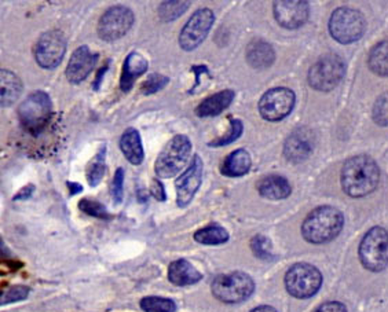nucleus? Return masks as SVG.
Masks as SVG:
<instances>
[{
    "label": "nucleus",
    "mask_w": 388,
    "mask_h": 312,
    "mask_svg": "<svg viewBox=\"0 0 388 312\" xmlns=\"http://www.w3.org/2000/svg\"><path fill=\"white\" fill-rule=\"evenodd\" d=\"M255 291L254 279L245 272H230L217 275L212 282V293L223 303L236 304L245 301Z\"/></svg>",
    "instance_id": "nucleus-5"
},
{
    "label": "nucleus",
    "mask_w": 388,
    "mask_h": 312,
    "mask_svg": "<svg viewBox=\"0 0 388 312\" xmlns=\"http://www.w3.org/2000/svg\"><path fill=\"white\" fill-rule=\"evenodd\" d=\"M109 65H110V61H107V63L98 70V75H97V79H95V82H94V90L97 91V90H99V87H101V83H102V79H104V76L107 75V72H108L109 69Z\"/></svg>",
    "instance_id": "nucleus-42"
},
{
    "label": "nucleus",
    "mask_w": 388,
    "mask_h": 312,
    "mask_svg": "<svg viewBox=\"0 0 388 312\" xmlns=\"http://www.w3.org/2000/svg\"><path fill=\"white\" fill-rule=\"evenodd\" d=\"M149 68V63L148 60L134 51L127 55V58L124 60V63H123V69H122V76H120V90L123 92H129L131 91V88L134 87L135 82L146 73Z\"/></svg>",
    "instance_id": "nucleus-18"
},
{
    "label": "nucleus",
    "mask_w": 388,
    "mask_h": 312,
    "mask_svg": "<svg viewBox=\"0 0 388 312\" xmlns=\"http://www.w3.org/2000/svg\"><path fill=\"white\" fill-rule=\"evenodd\" d=\"M141 308L145 312H175L176 304L170 298L153 296V297L142 298Z\"/></svg>",
    "instance_id": "nucleus-30"
},
{
    "label": "nucleus",
    "mask_w": 388,
    "mask_h": 312,
    "mask_svg": "<svg viewBox=\"0 0 388 312\" xmlns=\"http://www.w3.org/2000/svg\"><path fill=\"white\" fill-rule=\"evenodd\" d=\"M380 171L367 156L350 158L342 171V186L350 197H365L379 185Z\"/></svg>",
    "instance_id": "nucleus-1"
},
{
    "label": "nucleus",
    "mask_w": 388,
    "mask_h": 312,
    "mask_svg": "<svg viewBox=\"0 0 388 312\" xmlns=\"http://www.w3.org/2000/svg\"><path fill=\"white\" fill-rule=\"evenodd\" d=\"M98 54L91 53V50L87 45L79 47L70 57L69 63L66 66V79L72 84H79L85 82L87 76L92 72L95 68V63L98 61Z\"/></svg>",
    "instance_id": "nucleus-16"
},
{
    "label": "nucleus",
    "mask_w": 388,
    "mask_h": 312,
    "mask_svg": "<svg viewBox=\"0 0 388 312\" xmlns=\"http://www.w3.org/2000/svg\"><path fill=\"white\" fill-rule=\"evenodd\" d=\"M151 194L153 198H156L157 201L163 203L167 200V195H166V188L164 185L161 183L160 179H153L151 186Z\"/></svg>",
    "instance_id": "nucleus-38"
},
{
    "label": "nucleus",
    "mask_w": 388,
    "mask_h": 312,
    "mask_svg": "<svg viewBox=\"0 0 388 312\" xmlns=\"http://www.w3.org/2000/svg\"><path fill=\"white\" fill-rule=\"evenodd\" d=\"M252 249H254L259 259H263V260L273 259V254L270 252V242H269V240L266 237L257 235L252 240Z\"/></svg>",
    "instance_id": "nucleus-37"
},
{
    "label": "nucleus",
    "mask_w": 388,
    "mask_h": 312,
    "mask_svg": "<svg viewBox=\"0 0 388 312\" xmlns=\"http://www.w3.org/2000/svg\"><path fill=\"white\" fill-rule=\"evenodd\" d=\"M33 191H35V186L33 185H26L25 188H22L17 194H16V197H14V201H23V200H29L31 197H32V194H33Z\"/></svg>",
    "instance_id": "nucleus-41"
},
{
    "label": "nucleus",
    "mask_w": 388,
    "mask_h": 312,
    "mask_svg": "<svg viewBox=\"0 0 388 312\" xmlns=\"http://www.w3.org/2000/svg\"><path fill=\"white\" fill-rule=\"evenodd\" d=\"M79 208L82 212H85L88 216H92V217H98V219H109L110 215L108 213V210L105 208V205H102L101 203H97L94 200H82L79 203Z\"/></svg>",
    "instance_id": "nucleus-34"
},
{
    "label": "nucleus",
    "mask_w": 388,
    "mask_h": 312,
    "mask_svg": "<svg viewBox=\"0 0 388 312\" xmlns=\"http://www.w3.org/2000/svg\"><path fill=\"white\" fill-rule=\"evenodd\" d=\"M314 149V135L306 128L293 131L284 145V156L292 163H302L310 157Z\"/></svg>",
    "instance_id": "nucleus-17"
},
{
    "label": "nucleus",
    "mask_w": 388,
    "mask_h": 312,
    "mask_svg": "<svg viewBox=\"0 0 388 312\" xmlns=\"http://www.w3.org/2000/svg\"><path fill=\"white\" fill-rule=\"evenodd\" d=\"M369 68L379 76H388V41L380 42L372 48Z\"/></svg>",
    "instance_id": "nucleus-27"
},
{
    "label": "nucleus",
    "mask_w": 388,
    "mask_h": 312,
    "mask_svg": "<svg viewBox=\"0 0 388 312\" xmlns=\"http://www.w3.org/2000/svg\"><path fill=\"white\" fill-rule=\"evenodd\" d=\"M247 61L255 69H267L276 61V51L271 44L257 39L247 47Z\"/></svg>",
    "instance_id": "nucleus-20"
},
{
    "label": "nucleus",
    "mask_w": 388,
    "mask_h": 312,
    "mask_svg": "<svg viewBox=\"0 0 388 312\" xmlns=\"http://www.w3.org/2000/svg\"><path fill=\"white\" fill-rule=\"evenodd\" d=\"M22 92V82L20 77L10 72L1 70L0 72V102L3 107L16 104Z\"/></svg>",
    "instance_id": "nucleus-25"
},
{
    "label": "nucleus",
    "mask_w": 388,
    "mask_h": 312,
    "mask_svg": "<svg viewBox=\"0 0 388 312\" xmlns=\"http://www.w3.org/2000/svg\"><path fill=\"white\" fill-rule=\"evenodd\" d=\"M107 172V146H102L86 168V179L91 188L98 186Z\"/></svg>",
    "instance_id": "nucleus-26"
},
{
    "label": "nucleus",
    "mask_w": 388,
    "mask_h": 312,
    "mask_svg": "<svg viewBox=\"0 0 388 312\" xmlns=\"http://www.w3.org/2000/svg\"><path fill=\"white\" fill-rule=\"evenodd\" d=\"M345 73V60L340 55L328 54L311 66L307 80L317 91H330L342 82Z\"/></svg>",
    "instance_id": "nucleus-7"
},
{
    "label": "nucleus",
    "mask_w": 388,
    "mask_h": 312,
    "mask_svg": "<svg viewBox=\"0 0 388 312\" xmlns=\"http://www.w3.org/2000/svg\"><path fill=\"white\" fill-rule=\"evenodd\" d=\"M194 240L203 245H220L229 241V232L220 226H207L194 234Z\"/></svg>",
    "instance_id": "nucleus-28"
},
{
    "label": "nucleus",
    "mask_w": 388,
    "mask_h": 312,
    "mask_svg": "<svg viewBox=\"0 0 388 312\" xmlns=\"http://www.w3.org/2000/svg\"><path fill=\"white\" fill-rule=\"evenodd\" d=\"M373 120L379 125H388V92L380 95L373 106Z\"/></svg>",
    "instance_id": "nucleus-35"
},
{
    "label": "nucleus",
    "mask_w": 388,
    "mask_h": 312,
    "mask_svg": "<svg viewBox=\"0 0 388 312\" xmlns=\"http://www.w3.org/2000/svg\"><path fill=\"white\" fill-rule=\"evenodd\" d=\"M323 285V275L311 264L299 263L291 267L285 275V286L296 298L313 297Z\"/></svg>",
    "instance_id": "nucleus-9"
},
{
    "label": "nucleus",
    "mask_w": 388,
    "mask_h": 312,
    "mask_svg": "<svg viewBox=\"0 0 388 312\" xmlns=\"http://www.w3.org/2000/svg\"><path fill=\"white\" fill-rule=\"evenodd\" d=\"M120 149L131 164L139 166L144 163L145 158L144 145L141 135L135 128H127L123 132V135L120 136Z\"/></svg>",
    "instance_id": "nucleus-21"
},
{
    "label": "nucleus",
    "mask_w": 388,
    "mask_h": 312,
    "mask_svg": "<svg viewBox=\"0 0 388 312\" xmlns=\"http://www.w3.org/2000/svg\"><path fill=\"white\" fill-rule=\"evenodd\" d=\"M192 154V142L186 135H175L164 146L156 160L154 171L160 179H170L178 175L189 163Z\"/></svg>",
    "instance_id": "nucleus-4"
},
{
    "label": "nucleus",
    "mask_w": 388,
    "mask_h": 312,
    "mask_svg": "<svg viewBox=\"0 0 388 312\" xmlns=\"http://www.w3.org/2000/svg\"><path fill=\"white\" fill-rule=\"evenodd\" d=\"M274 17L282 28L298 29L308 20V3L301 0L276 1Z\"/></svg>",
    "instance_id": "nucleus-15"
},
{
    "label": "nucleus",
    "mask_w": 388,
    "mask_h": 312,
    "mask_svg": "<svg viewBox=\"0 0 388 312\" xmlns=\"http://www.w3.org/2000/svg\"><path fill=\"white\" fill-rule=\"evenodd\" d=\"M251 166H252L251 154L245 149H237L225 158L220 167V172L222 175L229 178H238L248 173Z\"/></svg>",
    "instance_id": "nucleus-24"
},
{
    "label": "nucleus",
    "mask_w": 388,
    "mask_h": 312,
    "mask_svg": "<svg viewBox=\"0 0 388 312\" xmlns=\"http://www.w3.org/2000/svg\"><path fill=\"white\" fill-rule=\"evenodd\" d=\"M134 23V13L126 6L108 9L98 22V35L105 42H116L129 33Z\"/></svg>",
    "instance_id": "nucleus-12"
},
{
    "label": "nucleus",
    "mask_w": 388,
    "mask_h": 312,
    "mask_svg": "<svg viewBox=\"0 0 388 312\" xmlns=\"http://www.w3.org/2000/svg\"><path fill=\"white\" fill-rule=\"evenodd\" d=\"M53 116V102L43 91L32 92L18 107L20 123L25 131L38 136L44 131Z\"/></svg>",
    "instance_id": "nucleus-3"
},
{
    "label": "nucleus",
    "mask_w": 388,
    "mask_h": 312,
    "mask_svg": "<svg viewBox=\"0 0 388 312\" xmlns=\"http://www.w3.org/2000/svg\"><path fill=\"white\" fill-rule=\"evenodd\" d=\"M168 83H170V79L167 76L160 75V73H153L141 85V92L148 97V95L161 91Z\"/></svg>",
    "instance_id": "nucleus-32"
},
{
    "label": "nucleus",
    "mask_w": 388,
    "mask_h": 312,
    "mask_svg": "<svg viewBox=\"0 0 388 312\" xmlns=\"http://www.w3.org/2000/svg\"><path fill=\"white\" fill-rule=\"evenodd\" d=\"M251 312H277L273 307H269V306H262V307H258L255 308L254 311Z\"/></svg>",
    "instance_id": "nucleus-44"
},
{
    "label": "nucleus",
    "mask_w": 388,
    "mask_h": 312,
    "mask_svg": "<svg viewBox=\"0 0 388 312\" xmlns=\"http://www.w3.org/2000/svg\"><path fill=\"white\" fill-rule=\"evenodd\" d=\"M296 104L292 90L277 87L269 90L259 101V113L267 122H281L291 114Z\"/></svg>",
    "instance_id": "nucleus-10"
},
{
    "label": "nucleus",
    "mask_w": 388,
    "mask_h": 312,
    "mask_svg": "<svg viewBox=\"0 0 388 312\" xmlns=\"http://www.w3.org/2000/svg\"><path fill=\"white\" fill-rule=\"evenodd\" d=\"M66 186H68V188H69V193H70V195H76V194H79V193H82L83 191V186L80 185V183H75V182H70V181H68L66 182Z\"/></svg>",
    "instance_id": "nucleus-43"
},
{
    "label": "nucleus",
    "mask_w": 388,
    "mask_h": 312,
    "mask_svg": "<svg viewBox=\"0 0 388 312\" xmlns=\"http://www.w3.org/2000/svg\"><path fill=\"white\" fill-rule=\"evenodd\" d=\"M168 278L171 284L176 286H189L201 281L203 275L200 271L195 270L192 263L185 259H179L171 263L168 269Z\"/></svg>",
    "instance_id": "nucleus-23"
},
{
    "label": "nucleus",
    "mask_w": 388,
    "mask_h": 312,
    "mask_svg": "<svg viewBox=\"0 0 388 312\" xmlns=\"http://www.w3.org/2000/svg\"><path fill=\"white\" fill-rule=\"evenodd\" d=\"M360 259L367 270H384L388 266V232L383 227L369 230L361 245Z\"/></svg>",
    "instance_id": "nucleus-8"
},
{
    "label": "nucleus",
    "mask_w": 388,
    "mask_h": 312,
    "mask_svg": "<svg viewBox=\"0 0 388 312\" xmlns=\"http://www.w3.org/2000/svg\"><path fill=\"white\" fill-rule=\"evenodd\" d=\"M259 194L269 200H284L289 197L292 193V188L281 175H269L263 178L258 183Z\"/></svg>",
    "instance_id": "nucleus-22"
},
{
    "label": "nucleus",
    "mask_w": 388,
    "mask_h": 312,
    "mask_svg": "<svg viewBox=\"0 0 388 312\" xmlns=\"http://www.w3.org/2000/svg\"><path fill=\"white\" fill-rule=\"evenodd\" d=\"M364 16L351 7H340L333 11L329 20V32L336 42L350 44L362 38L365 32Z\"/></svg>",
    "instance_id": "nucleus-6"
},
{
    "label": "nucleus",
    "mask_w": 388,
    "mask_h": 312,
    "mask_svg": "<svg viewBox=\"0 0 388 312\" xmlns=\"http://www.w3.org/2000/svg\"><path fill=\"white\" fill-rule=\"evenodd\" d=\"M235 97H236V92L233 90H223L220 92H216L214 95L205 98L201 104L197 106L195 114L200 119L217 116L230 106Z\"/></svg>",
    "instance_id": "nucleus-19"
},
{
    "label": "nucleus",
    "mask_w": 388,
    "mask_h": 312,
    "mask_svg": "<svg viewBox=\"0 0 388 312\" xmlns=\"http://www.w3.org/2000/svg\"><path fill=\"white\" fill-rule=\"evenodd\" d=\"M230 123V129L222 136V138H217L215 141H212L210 146L212 147H219V146H227L230 144H233L236 139H238L241 135H242V131H244V124L241 120L238 119H230L229 120Z\"/></svg>",
    "instance_id": "nucleus-31"
},
{
    "label": "nucleus",
    "mask_w": 388,
    "mask_h": 312,
    "mask_svg": "<svg viewBox=\"0 0 388 312\" xmlns=\"http://www.w3.org/2000/svg\"><path fill=\"white\" fill-rule=\"evenodd\" d=\"M215 22V16L210 9H200L185 23L179 35V45L185 51H193L204 42Z\"/></svg>",
    "instance_id": "nucleus-11"
},
{
    "label": "nucleus",
    "mask_w": 388,
    "mask_h": 312,
    "mask_svg": "<svg viewBox=\"0 0 388 312\" xmlns=\"http://www.w3.org/2000/svg\"><path fill=\"white\" fill-rule=\"evenodd\" d=\"M345 225L343 213L339 209L325 205L314 209L304 220L303 237L311 244H325L335 240Z\"/></svg>",
    "instance_id": "nucleus-2"
},
{
    "label": "nucleus",
    "mask_w": 388,
    "mask_h": 312,
    "mask_svg": "<svg viewBox=\"0 0 388 312\" xmlns=\"http://www.w3.org/2000/svg\"><path fill=\"white\" fill-rule=\"evenodd\" d=\"M190 1H163L158 7V17L163 21H175L188 11Z\"/></svg>",
    "instance_id": "nucleus-29"
},
{
    "label": "nucleus",
    "mask_w": 388,
    "mask_h": 312,
    "mask_svg": "<svg viewBox=\"0 0 388 312\" xmlns=\"http://www.w3.org/2000/svg\"><path fill=\"white\" fill-rule=\"evenodd\" d=\"M203 168L204 164L201 157L195 154L189 167L175 181L176 203L180 208L188 207L193 201L194 195L203 182Z\"/></svg>",
    "instance_id": "nucleus-14"
},
{
    "label": "nucleus",
    "mask_w": 388,
    "mask_h": 312,
    "mask_svg": "<svg viewBox=\"0 0 388 312\" xmlns=\"http://www.w3.org/2000/svg\"><path fill=\"white\" fill-rule=\"evenodd\" d=\"M192 72L194 73L193 88L189 91V94H193L194 90L201 83V75H208L210 70L205 65H194L192 66Z\"/></svg>",
    "instance_id": "nucleus-39"
},
{
    "label": "nucleus",
    "mask_w": 388,
    "mask_h": 312,
    "mask_svg": "<svg viewBox=\"0 0 388 312\" xmlns=\"http://www.w3.org/2000/svg\"><path fill=\"white\" fill-rule=\"evenodd\" d=\"M316 312H347V308L342 303L330 301V303H325L321 307H318Z\"/></svg>",
    "instance_id": "nucleus-40"
},
{
    "label": "nucleus",
    "mask_w": 388,
    "mask_h": 312,
    "mask_svg": "<svg viewBox=\"0 0 388 312\" xmlns=\"http://www.w3.org/2000/svg\"><path fill=\"white\" fill-rule=\"evenodd\" d=\"M66 39L61 31H48L43 33L33 48L38 65L43 69H54L64 60Z\"/></svg>",
    "instance_id": "nucleus-13"
},
{
    "label": "nucleus",
    "mask_w": 388,
    "mask_h": 312,
    "mask_svg": "<svg viewBox=\"0 0 388 312\" xmlns=\"http://www.w3.org/2000/svg\"><path fill=\"white\" fill-rule=\"evenodd\" d=\"M28 296H29V288H26V286H13L9 291L1 293L0 304L6 306V304H10V303L21 301V300H25Z\"/></svg>",
    "instance_id": "nucleus-36"
},
{
    "label": "nucleus",
    "mask_w": 388,
    "mask_h": 312,
    "mask_svg": "<svg viewBox=\"0 0 388 312\" xmlns=\"http://www.w3.org/2000/svg\"><path fill=\"white\" fill-rule=\"evenodd\" d=\"M124 169L123 168H117L113 176V181L110 183V194H112V200L114 204H122L123 197H124Z\"/></svg>",
    "instance_id": "nucleus-33"
}]
</instances>
